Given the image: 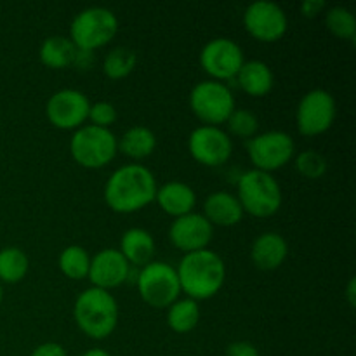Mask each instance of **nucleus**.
Wrapping results in <instances>:
<instances>
[{
  "mask_svg": "<svg viewBox=\"0 0 356 356\" xmlns=\"http://www.w3.org/2000/svg\"><path fill=\"white\" fill-rule=\"evenodd\" d=\"M155 176L141 163H127L115 170L104 184V200L118 214H132L155 200Z\"/></svg>",
  "mask_w": 356,
  "mask_h": 356,
  "instance_id": "1",
  "label": "nucleus"
},
{
  "mask_svg": "<svg viewBox=\"0 0 356 356\" xmlns=\"http://www.w3.org/2000/svg\"><path fill=\"white\" fill-rule=\"evenodd\" d=\"M176 271L181 292L195 301L214 298L226 280L225 261L211 249L184 254Z\"/></svg>",
  "mask_w": 356,
  "mask_h": 356,
  "instance_id": "2",
  "label": "nucleus"
},
{
  "mask_svg": "<svg viewBox=\"0 0 356 356\" xmlns=\"http://www.w3.org/2000/svg\"><path fill=\"white\" fill-rule=\"evenodd\" d=\"M117 299L110 291L90 287L80 292L73 305V318L79 329L90 339H106L115 332L118 325Z\"/></svg>",
  "mask_w": 356,
  "mask_h": 356,
  "instance_id": "3",
  "label": "nucleus"
},
{
  "mask_svg": "<svg viewBox=\"0 0 356 356\" xmlns=\"http://www.w3.org/2000/svg\"><path fill=\"white\" fill-rule=\"evenodd\" d=\"M236 198L243 212L254 218H271L280 211L284 202L280 183L273 174L257 169H250L240 176Z\"/></svg>",
  "mask_w": 356,
  "mask_h": 356,
  "instance_id": "4",
  "label": "nucleus"
},
{
  "mask_svg": "<svg viewBox=\"0 0 356 356\" xmlns=\"http://www.w3.org/2000/svg\"><path fill=\"white\" fill-rule=\"evenodd\" d=\"M118 33V17L108 7L94 6L80 10L70 24V40L80 51L94 52L110 44Z\"/></svg>",
  "mask_w": 356,
  "mask_h": 356,
  "instance_id": "5",
  "label": "nucleus"
},
{
  "mask_svg": "<svg viewBox=\"0 0 356 356\" xmlns=\"http://www.w3.org/2000/svg\"><path fill=\"white\" fill-rule=\"evenodd\" d=\"M70 153L79 165L86 169H101L118 153V138L110 129L82 125L70 139Z\"/></svg>",
  "mask_w": 356,
  "mask_h": 356,
  "instance_id": "6",
  "label": "nucleus"
},
{
  "mask_svg": "<svg viewBox=\"0 0 356 356\" xmlns=\"http://www.w3.org/2000/svg\"><path fill=\"white\" fill-rule=\"evenodd\" d=\"M136 285L143 301L156 309L169 308L181 296L176 268L162 261H152L146 266L139 268Z\"/></svg>",
  "mask_w": 356,
  "mask_h": 356,
  "instance_id": "7",
  "label": "nucleus"
},
{
  "mask_svg": "<svg viewBox=\"0 0 356 356\" xmlns=\"http://www.w3.org/2000/svg\"><path fill=\"white\" fill-rule=\"evenodd\" d=\"M190 106L204 125L219 127L235 110V97L226 83L209 79L195 83L190 92Z\"/></svg>",
  "mask_w": 356,
  "mask_h": 356,
  "instance_id": "8",
  "label": "nucleus"
},
{
  "mask_svg": "<svg viewBox=\"0 0 356 356\" xmlns=\"http://www.w3.org/2000/svg\"><path fill=\"white\" fill-rule=\"evenodd\" d=\"M247 152L254 169L273 174L294 159L296 143L287 132L266 131L247 141Z\"/></svg>",
  "mask_w": 356,
  "mask_h": 356,
  "instance_id": "9",
  "label": "nucleus"
},
{
  "mask_svg": "<svg viewBox=\"0 0 356 356\" xmlns=\"http://www.w3.org/2000/svg\"><path fill=\"white\" fill-rule=\"evenodd\" d=\"M337 106L332 94L325 89H313L301 97L296 110V124L302 136H320L332 127Z\"/></svg>",
  "mask_w": 356,
  "mask_h": 356,
  "instance_id": "10",
  "label": "nucleus"
},
{
  "mask_svg": "<svg viewBox=\"0 0 356 356\" xmlns=\"http://www.w3.org/2000/svg\"><path fill=\"white\" fill-rule=\"evenodd\" d=\"M200 66L212 76V80L225 83L238 75L240 68L245 63L242 47L228 37H218L209 40L202 47Z\"/></svg>",
  "mask_w": 356,
  "mask_h": 356,
  "instance_id": "11",
  "label": "nucleus"
},
{
  "mask_svg": "<svg viewBox=\"0 0 356 356\" xmlns=\"http://www.w3.org/2000/svg\"><path fill=\"white\" fill-rule=\"evenodd\" d=\"M243 26L259 42H277L287 33L289 19L285 10L270 0H257L247 6Z\"/></svg>",
  "mask_w": 356,
  "mask_h": 356,
  "instance_id": "12",
  "label": "nucleus"
},
{
  "mask_svg": "<svg viewBox=\"0 0 356 356\" xmlns=\"http://www.w3.org/2000/svg\"><path fill=\"white\" fill-rule=\"evenodd\" d=\"M188 149L198 163L207 167H219L229 160L233 153V141L226 131L214 125H200L193 129L188 138Z\"/></svg>",
  "mask_w": 356,
  "mask_h": 356,
  "instance_id": "13",
  "label": "nucleus"
},
{
  "mask_svg": "<svg viewBox=\"0 0 356 356\" xmlns=\"http://www.w3.org/2000/svg\"><path fill=\"white\" fill-rule=\"evenodd\" d=\"M90 101L76 89H61L45 103V115L54 127L61 131H76L89 117Z\"/></svg>",
  "mask_w": 356,
  "mask_h": 356,
  "instance_id": "14",
  "label": "nucleus"
},
{
  "mask_svg": "<svg viewBox=\"0 0 356 356\" xmlns=\"http://www.w3.org/2000/svg\"><path fill=\"white\" fill-rule=\"evenodd\" d=\"M214 236V226L204 218V214L190 212L174 219L169 228V240L176 249L184 254L207 249Z\"/></svg>",
  "mask_w": 356,
  "mask_h": 356,
  "instance_id": "15",
  "label": "nucleus"
},
{
  "mask_svg": "<svg viewBox=\"0 0 356 356\" xmlns=\"http://www.w3.org/2000/svg\"><path fill=\"white\" fill-rule=\"evenodd\" d=\"M131 264L127 263L118 249H103L90 257L89 275L92 287L103 289V291H111V289L120 287L127 282Z\"/></svg>",
  "mask_w": 356,
  "mask_h": 356,
  "instance_id": "16",
  "label": "nucleus"
},
{
  "mask_svg": "<svg viewBox=\"0 0 356 356\" xmlns=\"http://www.w3.org/2000/svg\"><path fill=\"white\" fill-rule=\"evenodd\" d=\"M289 256V243L280 233H261L250 247V259L254 266L263 271L278 270Z\"/></svg>",
  "mask_w": 356,
  "mask_h": 356,
  "instance_id": "17",
  "label": "nucleus"
},
{
  "mask_svg": "<svg viewBox=\"0 0 356 356\" xmlns=\"http://www.w3.org/2000/svg\"><path fill=\"white\" fill-rule=\"evenodd\" d=\"M243 209L236 195L229 191H214L204 202V218L212 226L229 228L238 225L243 219Z\"/></svg>",
  "mask_w": 356,
  "mask_h": 356,
  "instance_id": "18",
  "label": "nucleus"
},
{
  "mask_svg": "<svg viewBox=\"0 0 356 356\" xmlns=\"http://www.w3.org/2000/svg\"><path fill=\"white\" fill-rule=\"evenodd\" d=\"M155 200L159 202L160 209L165 214L176 219L193 212L195 205H197V193L190 184L183 183V181H167L156 190Z\"/></svg>",
  "mask_w": 356,
  "mask_h": 356,
  "instance_id": "19",
  "label": "nucleus"
},
{
  "mask_svg": "<svg viewBox=\"0 0 356 356\" xmlns=\"http://www.w3.org/2000/svg\"><path fill=\"white\" fill-rule=\"evenodd\" d=\"M122 256L127 259V263L134 268H143L149 264L155 256V238L148 229L143 228H129L120 238Z\"/></svg>",
  "mask_w": 356,
  "mask_h": 356,
  "instance_id": "20",
  "label": "nucleus"
},
{
  "mask_svg": "<svg viewBox=\"0 0 356 356\" xmlns=\"http://www.w3.org/2000/svg\"><path fill=\"white\" fill-rule=\"evenodd\" d=\"M238 86L243 92L254 97H263L273 89L275 76L270 66L259 59H249L242 65L238 75Z\"/></svg>",
  "mask_w": 356,
  "mask_h": 356,
  "instance_id": "21",
  "label": "nucleus"
},
{
  "mask_svg": "<svg viewBox=\"0 0 356 356\" xmlns=\"http://www.w3.org/2000/svg\"><path fill=\"white\" fill-rule=\"evenodd\" d=\"M156 148V136L145 125H132L118 139V152L132 160L148 159Z\"/></svg>",
  "mask_w": 356,
  "mask_h": 356,
  "instance_id": "22",
  "label": "nucleus"
},
{
  "mask_svg": "<svg viewBox=\"0 0 356 356\" xmlns=\"http://www.w3.org/2000/svg\"><path fill=\"white\" fill-rule=\"evenodd\" d=\"M40 56L42 65L52 70H61L73 66L76 56V47L68 37H61V35H52L47 37L40 45Z\"/></svg>",
  "mask_w": 356,
  "mask_h": 356,
  "instance_id": "23",
  "label": "nucleus"
},
{
  "mask_svg": "<svg viewBox=\"0 0 356 356\" xmlns=\"http://www.w3.org/2000/svg\"><path fill=\"white\" fill-rule=\"evenodd\" d=\"M200 306L195 299H177L167 308V323L176 334H188L200 322Z\"/></svg>",
  "mask_w": 356,
  "mask_h": 356,
  "instance_id": "24",
  "label": "nucleus"
},
{
  "mask_svg": "<svg viewBox=\"0 0 356 356\" xmlns=\"http://www.w3.org/2000/svg\"><path fill=\"white\" fill-rule=\"evenodd\" d=\"M30 268V261L19 247H3L0 250V282L17 284L23 280Z\"/></svg>",
  "mask_w": 356,
  "mask_h": 356,
  "instance_id": "25",
  "label": "nucleus"
},
{
  "mask_svg": "<svg viewBox=\"0 0 356 356\" xmlns=\"http://www.w3.org/2000/svg\"><path fill=\"white\" fill-rule=\"evenodd\" d=\"M59 270L70 280H83L89 275L90 256L83 247L68 245L59 254Z\"/></svg>",
  "mask_w": 356,
  "mask_h": 356,
  "instance_id": "26",
  "label": "nucleus"
},
{
  "mask_svg": "<svg viewBox=\"0 0 356 356\" xmlns=\"http://www.w3.org/2000/svg\"><path fill=\"white\" fill-rule=\"evenodd\" d=\"M138 63V56L131 47H115L103 61V72L108 79L120 80L131 75Z\"/></svg>",
  "mask_w": 356,
  "mask_h": 356,
  "instance_id": "27",
  "label": "nucleus"
},
{
  "mask_svg": "<svg viewBox=\"0 0 356 356\" xmlns=\"http://www.w3.org/2000/svg\"><path fill=\"white\" fill-rule=\"evenodd\" d=\"M325 26L329 28L330 33L336 35L343 40L355 42L356 38V19L355 14L346 7H330L325 13Z\"/></svg>",
  "mask_w": 356,
  "mask_h": 356,
  "instance_id": "28",
  "label": "nucleus"
},
{
  "mask_svg": "<svg viewBox=\"0 0 356 356\" xmlns=\"http://www.w3.org/2000/svg\"><path fill=\"white\" fill-rule=\"evenodd\" d=\"M226 127H228L229 134L236 136L240 139H252L254 136L259 134V118L256 117L252 110L247 108H235L229 118L226 120Z\"/></svg>",
  "mask_w": 356,
  "mask_h": 356,
  "instance_id": "29",
  "label": "nucleus"
},
{
  "mask_svg": "<svg viewBox=\"0 0 356 356\" xmlns=\"http://www.w3.org/2000/svg\"><path fill=\"white\" fill-rule=\"evenodd\" d=\"M329 163L327 159L316 149H305L296 155V170L308 179H320L325 176Z\"/></svg>",
  "mask_w": 356,
  "mask_h": 356,
  "instance_id": "30",
  "label": "nucleus"
},
{
  "mask_svg": "<svg viewBox=\"0 0 356 356\" xmlns=\"http://www.w3.org/2000/svg\"><path fill=\"white\" fill-rule=\"evenodd\" d=\"M117 118L118 111L115 104H111L110 101H96L90 104L87 120H90V125H96V127L110 129L117 122Z\"/></svg>",
  "mask_w": 356,
  "mask_h": 356,
  "instance_id": "31",
  "label": "nucleus"
},
{
  "mask_svg": "<svg viewBox=\"0 0 356 356\" xmlns=\"http://www.w3.org/2000/svg\"><path fill=\"white\" fill-rule=\"evenodd\" d=\"M226 356H261L256 344L249 341H235L226 348Z\"/></svg>",
  "mask_w": 356,
  "mask_h": 356,
  "instance_id": "32",
  "label": "nucleus"
},
{
  "mask_svg": "<svg viewBox=\"0 0 356 356\" xmlns=\"http://www.w3.org/2000/svg\"><path fill=\"white\" fill-rule=\"evenodd\" d=\"M30 356H68V353L59 343H42L31 351Z\"/></svg>",
  "mask_w": 356,
  "mask_h": 356,
  "instance_id": "33",
  "label": "nucleus"
},
{
  "mask_svg": "<svg viewBox=\"0 0 356 356\" xmlns=\"http://www.w3.org/2000/svg\"><path fill=\"white\" fill-rule=\"evenodd\" d=\"M323 9H325V2H323V0H305V2L301 3V13L305 14L306 17L318 16Z\"/></svg>",
  "mask_w": 356,
  "mask_h": 356,
  "instance_id": "34",
  "label": "nucleus"
},
{
  "mask_svg": "<svg viewBox=\"0 0 356 356\" xmlns=\"http://www.w3.org/2000/svg\"><path fill=\"white\" fill-rule=\"evenodd\" d=\"M92 56H94L92 52L80 51V49H76V56H75V63H73V66H76V68H79V70L89 68L90 63L94 61Z\"/></svg>",
  "mask_w": 356,
  "mask_h": 356,
  "instance_id": "35",
  "label": "nucleus"
},
{
  "mask_svg": "<svg viewBox=\"0 0 356 356\" xmlns=\"http://www.w3.org/2000/svg\"><path fill=\"white\" fill-rule=\"evenodd\" d=\"M346 298H348V302H350V306L353 308L355 302H356V282H355V278H351L350 284H348Z\"/></svg>",
  "mask_w": 356,
  "mask_h": 356,
  "instance_id": "36",
  "label": "nucleus"
},
{
  "mask_svg": "<svg viewBox=\"0 0 356 356\" xmlns=\"http://www.w3.org/2000/svg\"><path fill=\"white\" fill-rule=\"evenodd\" d=\"M82 356H111V355L108 353L106 350H101V348H90V350H87Z\"/></svg>",
  "mask_w": 356,
  "mask_h": 356,
  "instance_id": "37",
  "label": "nucleus"
},
{
  "mask_svg": "<svg viewBox=\"0 0 356 356\" xmlns=\"http://www.w3.org/2000/svg\"><path fill=\"white\" fill-rule=\"evenodd\" d=\"M2 298H3V292H2V284H0V302H2Z\"/></svg>",
  "mask_w": 356,
  "mask_h": 356,
  "instance_id": "38",
  "label": "nucleus"
}]
</instances>
